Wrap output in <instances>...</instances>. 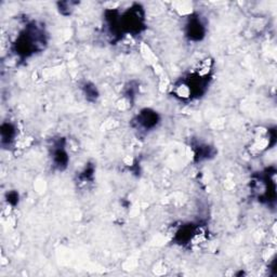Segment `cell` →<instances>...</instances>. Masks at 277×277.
Instances as JSON below:
<instances>
[{"label": "cell", "mask_w": 277, "mask_h": 277, "mask_svg": "<svg viewBox=\"0 0 277 277\" xmlns=\"http://www.w3.org/2000/svg\"><path fill=\"white\" fill-rule=\"evenodd\" d=\"M42 31L35 23L30 24L26 30L18 36L16 40V53L23 57H29L39 49V45L44 42Z\"/></svg>", "instance_id": "cell-1"}, {"label": "cell", "mask_w": 277, "mask_h": 277, "mask_svg": "<svg viewBox=\"0 0 277 277\" xmlns=\"http://www.w3.org/2000/svg\"><path fill=\"white\" fill-rule=\"evenodd\" d=\"M158 115L150 109H144L137 116V125L142 127L144 130H150L158 123Z\"/></svg>", "instance_id": "cell-2"}, {"label": "cell", "mask_w": 277, "mask_h": 277, "mask_svg": "<svg viewBox=\"0 0 277 277\" xmlns=\"http://www.w3.org/2000/svg\"><path fill=\"white\" fill-rule=\"evenodd\" d=\"M188 36L192 40H200L205 35V27L202 25L199 17H191L188 23Z\"/></svg>", "instance_id": "cell-3"}]
</instances>
